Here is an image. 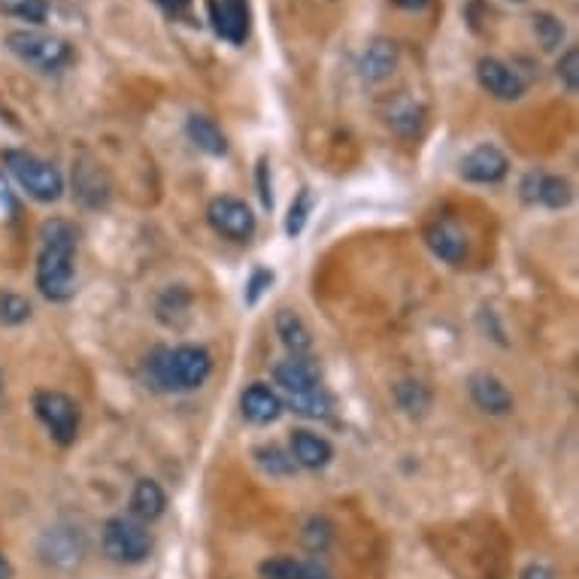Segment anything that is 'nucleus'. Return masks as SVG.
Listing matches in <instances>:
<instances>
[{"mask_svg": "<svg viewBox=\"0 0 579 579\" xmlns=\"http://www.w3.org/2000/svg\"><path fill=\"white\" fill-rule=\"evenodd\" d=\"M37 289L49 301H68L76 291V231L68 221L43 225V249L37 256Z\"/></svg>", "mask_w": 579, "mask_h": 579, "instance_id": "nucleus-1", "label": "nucleus"}, {"mask_svg": "<svg viewBox=\"0 0 579 579\" xmlns=\"http://www.w3.org/2000/svg\"><path fill=\"white\" fill-rule=\"evenodd\" d=\"M146 371L155 389L164 392H195L207 383L213 373V359L207 349L200 347H176L155 349L146 361Z\"/></svg>", "mask_w": 579, "mask_h": 579, "instance_id": "nucleus-2", "label": "nucleus"}, {"mask_svg": "<svg viewBox=\"0 0 579 579\" xmlns=\"http://www.w3.org/2000/svg\"><path fill=\"white\" fill-rule=\"evenodd\" d=\"M3 164L15 176V183L34 197V200H40V204H52L64 192V179H61L59 167H52V164L37 158L31 152H3Z\"/></svg>", "mask_w": 579, "mask_h": 579, "instance_id": "nucleus-3", "label": "nucleus"}, {"mask_svg": "<svg viewBox=\"0 0 579 579\" xmlns=\"http://www.w3.org/2000/svg\"><path fill=\"white\" fill-rule=\"evenodd\" d=\"M104 552L118 565H139L146 561L152 552V534L146 531V525L128 516H116L104 525Z\"/></svg>", "mask_w": 579, "mask_h": 579, "instance_id": "nucleus-4", "label": "nucleus"}, {"mask_svg": "<svg viewBox=\"0 0 579 579\" xmlns=\"http://www.w3.org/2000/svg\"><path fill=\"white\" fill-rule=\"evenodd\" d=\"M7 46L19 61L43 73H55L70 61V46L61 37L43 34V31H12L7 37Z\"/></svg>", "mask_w": 579, "mask_h": 579, "instance_id": "nucleus-5", "label": "nucleus"}, {"mask_svg": "<svg viewBox=\"0 0 579 579\" xmlns=\"http://www.w3.org/2000/svg\"><path fill=\"white\" fill-rule=\"evenodd\" d=\"M34 413L46 425L55 443L70 446V443L76 441V434H80V406H76L73 397L61 392H37Z\"/></svg>", "mask_w": 579, "mask_h": 579, "instance_id": "nucleus-6", "label": "nucleus"}, {"mask_svg": "<svg viewBox=\"0 0 579 579\" xmlns=\"http://www.w3.org/2000/svg\"><path fill=\"white\" fill-rule=\"evenodd\" d=\"M207 219L213 231L228 237L234 244H246L256 234V216L240 197H216L207 209Z\"/></svg>", "mask_w": 579, "mask_h": 579, "instance_id": "nucleus-7", "label": "nucleus"}, {"mask_svg": "<svg viewBox=\"0 0 579 579\" xmlns=\"http://www.w3.org/2000/svg\"><path fill=\"white\" fill-rule=\"evenodd\" d=\"M510 174V162L507 155L492 146V143H483L476 146L474 152H467L462 162V176L467 183H476V186H495L504 176Z\"/></svg>", "mask_w": 579, "mask_h": 579, "instance_id": "nucleus-8", "label": "nucleus"}, {"mask_svg": "<svg viewBox=\"0 0 579 579\" xmlns=\"http://www.w3.org/2000/svg\"><path fill=\"white\" fill-rule=\"evenodd\" d=\"M273 380L282 392L289 394L291 401H303V397H313V394L322 392V383H319V371L313 364L301 355H291V359L279 361L273 368Z\"/></svg>", "mask_w": 579, "mask_h": 579, "instance_id": "nucleus-9", "label": "nucleus"}, {"mask_svg": "<svg viewBox=\"0 0 579 579\" xmlns=\"http://www.w3.org/2000/svg\"><path fill=\"white\" fill-rule=\"evenodd\" d=\"M209 22L221 40L240 46L249 37V3L246 0H209Z\"/></svg>", "mask_w": 579, "mask_h": 579, "instance_id": "nucleus-10", "label": "nucleus"}, {"mask_svg": "<svg viewBox=\"0 0 579 579\" xmlns=\"http://www.w3.org/2000/svg\"><path fill=\"white\" fill-rule=\"evenodd\" d=\"M476 80H479V85H483L492 97H498V101H519L521 92H525L519 73H516L510 64H504V61L498 59L479 61V64H476Z\"/></svg>", "mask_w": 579, "mask_h": 579, "instance_id": "nucleus-11", "label": "nucleus"}, {"mask_svg": "<svg viewBox=\"0 0 579 579\" xmlns=\"http://www.w3.org/2000/svg\"><path fill=\"white\" fill-rule=\"evenodd\" d=\"M82 552H85V544H82V534L73 531V528H52V531L43 534L40 540V556L49 565L55 568H73L80 565Z\"/></svg>", "mask_w": 579, "mask_h": 579, "instance_id": "nucleus-12", "label": "nucleus"}, {"mask_svg": "<svg viewBox=\"0 0 579 579\" xmlns=\"http://www.w3.org/2000/svg\"><path fill=\"white\" fill-rule=\"evenodd\" d=\"M425 244L446 265H462L467 258V237L455 221H434L425 231Z\"/></svg>", "mask_w": 579, "mask_h": 579, "instance_id": "nucleus-13", "label": "nucleus"}, {"mask_svg": "<svg viewBox=\"0 0 579 579\" xmlns=\"http://www.w3.org/2000/svg\"><path fill=\"white\" fill-rule=\"evenodd\" d=\"M471 397H474V404L483 413H488V416H507V413H513V394L492 373H474L471 376Z\"/></svg>", "mask_w": 579, "mask_h": 579, "instance_id": "nucleus-14", "label": "nucleus"}, {"mask_svg": "<svg viewBox=\"0 0 579 579\" xmlns=\"http://www.w3.org/2000/svg\"><path fill=\"white\" fill-rule=\"evenodd\" d=\"M289 449H291L289 452L291 462L298 464V467H307V471H319V467H324V464L334 458V446L307 428L291 434Z\"/></svg>", "mask_w": 579, "mask_h": 579, "instance_id": "nucleus-15", "label": "nucleus"}, {"mask_svg": "<svg viewBox=\"0 0 579 579\" xmlns=\"http://www.w3.org/2000/svg\"><path fill=\"white\" fill-rule=\"evenodd\" d=\"M240 410L252 425H270L282 416V401L279 394L265 383H252L240 397Z\"/></svg>", "mask_w": 579, "mask_h": 579, "instance_id": "nucleus-16", "label": "nucleus"}, {"mask_svg": "<svg viewBox=\"0 0 579 579\" xmlns=\"http://www.w3.org/2000/svg\"><path fill=\"white\" fill-rule=\"evenodd\" d=\"M261 579H331V573L319 561H303V558H267L258 568Z\"/></svg>", "mask_w": 579, "mask_h": 579, "instance_id": "nucleus-17", "label": "nucleus"}, {"mask_svg": "<svg viewBox=\"0 0 579 579\" xmlns=\"http://www.w3.org/2000/svg\"><path fill=\"white\" fill-rule=\"evenodd\" d=\"M394 64H397V46L392 40H376L361 59V76L368 82H383L392 76Z\"/></svg>", "mask_w": 579, "mask_h": 579, "instance_id": "nucleus-18", "label": "nucleus"}, {"mask_svg": "<svg viewBox=\"0 0 579 579\" xmlns=\"http://www.w3.org/2000/svg\"><path fill=\"white\" fill-rule=\"evenodd\" d=\"M167 507L164 488L155 479H139L134 492H131V513L137 516V521H155Z\"/></svg>", "mask_w": 579, "mask_h": 579, "instance_id": "nucleus-19", "label": "nucleus"}, {"mask_svg": "<svg viewBox=\"0 0 579 579\" xmlns=\"http://www.w3.org/2000/svg\"><path fill=\"white\" fill-rule=\"evenodd\" d=\"M277 334L282 337L286 349H291L294 355H307L313 349V337H310V328L303 324V319L294 310H279L277 313Z\"/></svg>", "mask_w": 579, "mask_h": 579, "instance_id": "nucleus-20", "label": "nucleus"}, {"mask_svg": "<svg viewBox=\"0 0 579 579\" xmlns=\"http://www.w3.org/2000/svg\"><path fill=\"white\" fill-rule=\"evenodd\" d=\"M186 128H188V137H192V143H195L200 152H207V155H216V158L228 155V139H225V134H221L219 125H216L213 118L188 116Z\"/></svg>", "mask_w": 579, "mask_h": 579, "instance_id": "nucleus-21", "label": "nucleus"}, {"mask_svg": "<svg viewBox=\"0 0 579 579\" xmlns=\"http://www.w3.org/2000/svg\"><path fill=\"white\" fill-rule=\"evenodd\" d=\"M0 12L15 22L43 24L49 15V0H0Z\"/></svg>", "mask_w": 579, "mask_h": 579, "instance_id": "nucleus-22", "label": "nucleus"}, {"mask_svg": "<svg viewBox=\"0 0 579 579\" xmlns=\"http://www.w3.org/2000/svg\"><path fill=\"white\" fill-rule=\"evenodd\" d=\"M534 34H537L546 52H552V49L565 43V22L558 15H552V12H537L534 15Z\"/></svg>", "mask_w": 579, "mask_h": 579, "instance_id": "nucleus-23", "label": "nucleus"}, {"mask_svg": "<svg viewBox=\"0 0 579 579\" xmlns=\"http://www.w3.org/2000/svg\"><path fill=\"white\" fill-rule=\"evenodd\" d=\"M544 207L561 209L570 204V186L561 179V176H544L540 174V183H537V197Z\"/></svg>", "mask_w": 579, "mask_h": 579, "instance_id": "nucleus-24", "label": "nucleus"}, {"mask_svg": "<svg viewBox=\"0 0 579 579\" xmlns=\"http://www.w3.org/2000/svg\"><path fill=\"white\" fill-rule=\"evenodd\" d=\"M310 213H313V195H310V188H301L298 197L291 200L289 219H286V234H289V237H298V234L303 231L307 219H310Z\"/></svg>", "mask_w": 579, "mask_h": 579, "instance_id": "nucleus-25", "label": "nucleus"}, {"mask_svg": "<svg viewBox=\"0 0 579 579\" xmlns=\"http://www.w3.org/2000/svg\"><path fill=\"white\" fill-rule=\"evenodd\" d=\"M256 462L261 464L270 476H286L298 467V464L291 462V455H286V452L277 449V446H261V449H256Z\"/></svg>", "mask_w": 579, "mask_h": 579, "instance_id": "nucleus-26", "label": "nucleus"}, {"mask_svg": "<svg viewBox=\"0 0 579 579\" xmlns=\"http://www.w3.org/2000/svg\"><path fill=\"white\" fill-rule=\"evenodd\" d=\"M397 404L404 406L406 413H425L431 404V394L425 392V385L401 383L397 385Z\"/></svg>", "mask_w": 579, "mask_h": 579, "instance_id": "nucleus-27", "label": "nucleus"}, {"mask_svg": "<svg viewBox=\"0 0 579 579\" xmlns=\"http://www.w3.org/2000/svg\"><path fill=\"white\" fill-rule=\"evenodd\" d=\"M558 80H561V85L568 89L570 94H577L579 89V52L573 46L561 55V61H558Z\"/></svg>", "mask_w": 579, "mask_h": 579, "instance_id": "nucleus-28", "label": "nucleus"}, {"mask_svg": "<svg viewBox=\"0 0 579 579\" xmlns=\"http://www.w3.org/2000/svg\"><path fill=\"white\" fill-rule=\"evenodd\" d=\"M31 316V303L19 298V294H3L0 298V319L7 324H19Z\"/></svg>", "mask_w": 579, "mask_h": 579, "instance_id": "nucleus-29", "label": "nucleus"}, {"mask_svg": "<svg viewBox=\"0 0 579 579\" xmlns=\"http://www.w3.org/2000/svg\"><path fill=\"white\" fill-rule=\"evenodd\" d=\"M273 282V273H267V270H258L256 277H252V282H249V289H246V303H256L258 294L265 291V286H270Z\"/></svg>", "mask_w": 579, "mask_h": 579, "instance_id": "nucleus-30", "label": "nucleus"}, {"mask_svg": "<svg viewBox=\"0 0 579 579\" xmlns=\"http://www.w3.org/2000/svg\"><path fill=\"white\" fill-rule=\"evenodd\" d=\"M12 213V195H10V186L3 183V176H0V219H7Z\"/></svg>", "mask_w": 579, "mask_h": 579, "instance_id": "nucleus-31", "label": "nucleus"}, {"mask_svg": "<svg viewBox=\"0 0 579 579\" xmlns=\"http://www.w3.org/2000/svg\"><path fill=\"white\" fill-rule=\"evenodd\" d=\"M521 579H556V577H552V570L544 568V565H528V568L521 570Z\"/></svg>", "mask_w": 579, "mask_h": 579, "instance_id": "nucleus-32", "label": "nucleus"}, {"mask_svg": "<svg viewBox=\"0 0 579 579\" xmlns=\"http://www.w3.org/2000/svg\"><path fill=\"white\" fill-rule=\"evenodd\" d=\"M258 183H261V200H265V207H270L273 204V195H270V186H267V164L261 162V167H258Z\"/></svg>", "mask_w": 579, "mask_h": 579, "instance_id": "nucleus-33", "label": "nucleus"}, {"mask_svg": "<svg viewBox=\"0 0 579 579\" xmlns=\"http://www.w3.org/2000/svg\"><path fill=\"white\" fill-rule=\"evenodd\" d=\"M394 3H397L401 10H425L431 0H394Z\"/></svg>", "mask_w": 579, "mask_h": 579, "instance_id": "nucleus-34", "label": "nucleus"}, {"mask_svg": "<svg viewBox=\"0 0 579 579\" xmlns=\"http://www.w3.org/2000/svg\"><path fill=\"white\" fill-rule=\"evenodd\" d=\"M12 577V568H10V561L7 558L0 556V579H10Z\"/></svg>", "mask_w": 579, "mask_h": 579, "instance_id": "nucleus-35", "label": "nucleus"}, {"mask_svg": "<svg viewBox=\"0 0 579 579\" xmlns=\"http://www.w3.org/2000/svg\"><path fill=\"white\" fill-rule=\"evenodd\" d=\"M510 3H525V0H510Z\"/></svg>", "mask_w": 579, "mask_h": 579, "instance_id": "nucleus-36", "label": "nucleus"}]
</instances>
